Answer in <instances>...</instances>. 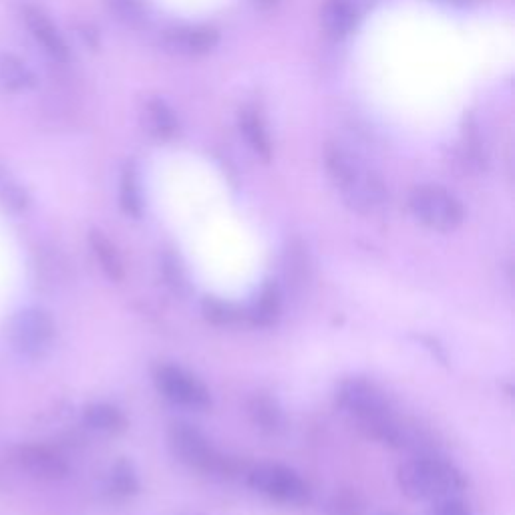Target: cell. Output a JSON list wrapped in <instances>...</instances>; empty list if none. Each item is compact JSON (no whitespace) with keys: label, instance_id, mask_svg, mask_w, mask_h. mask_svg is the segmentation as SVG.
Here are the masks:
<instances>
[{"label":"cell","instance_id":"1","mask_svg":"<svg viewBox=\"0 0 515 515\" xmlns=\"http://www.w3.org/2000/svg\"><path fill=\"white\" fill-rule=\"evenodd\" d=\"M326 171L355 212L375 214L387 204V188L377 171L355 151L340 143H330L324 151Z\"/></svg>","mask_w":515,"mask_h":515},{"label":"cell","instance_id":"2","mask_svg":"<svg viewBox=\"0 0 515 515\" xmlns=\"http://www.w3.org/2000/svg\"><path fill=\"white\" fill-rule=\"evenodd\" d=\"M401 491L413 501H437L443 497H455L465 487V479L451 463L419 455L403 463L397 471Z\"/></svg>","mask_w":515,"mask_h":515},{"label":"cell","instance_id":"3","mask_svg":"<svg viewBox=\"0 0 515 515\" xmlns=\"http://www.w3.org/2000/svg\"><path fill=\"white\" fill-rule=\"evenodd\" d=\"M411 214L429 230L453 232L463 224V204L441 186H419L409 196Z\"/></svg>","mask_w":515,"mask_h":515},{"label":"cell","instance_id":"4","mask_svg":"<svg viewBox=\"0 0 515 515\" xmlns=\"http://www.w3.org/2000/svg\"><path fill=\"white\" fill-rule=\"evenodd\" d=\"M336 403L359 423V429L393 413L387 395L365 379H349L340 383L336 389Z\"/></svg>","mask_w":515,"mask_h":515},{"label":"cell","instance_id":"5","mask_svg":"<svg viewBox=\"0 0 515 515\" xmlns=\"http://www.w3.org/2000/svg\"><path fill=\"white\" fill-rule=\"evenodd\" d=\"M55 338V322L43 308H25L9 324V340L17 353L41 357Z\"/></svg>","mask_w":515,"mask_h":515},{"label":"cell","instance_id":"6","mask_svg":"<svg viewBox=\"0 0 515 515\" xmlns=\"http://www.w3.org/2000/svg\"><path fill=\"white\" fill-rule=\"evenodd\" d=\"M169 445L174 455L194 467L200 469L204 473H228L230 471V461L226 457H222L212 445L210 441L192 425L180 423L169 433Z\"/></svg>","mask_w":515,"mask_h":515},{"label":"cell","instance_id":"7","mask_svg":"<svg viewBox=\"0 0 515 515\" xmlns=\"http://www.w3.org/2000/svg\"><path fill=\"white\" fill-rule=\"evenodd\" d=\"M250 485L258 493L286 505H304L310 501L308 483L284 465H258L250 473Z\"/></svg>","mask_w":515,"mask_h":515},{"label":"cell","instance_id":"8","mask_svg":"<svg viewBox=\"0 0 515 515\" xmlns=\"http://www.w3.org/2000/svg\"><path fill=\"white\" fill-rule=\"evenodd\" d=\"M153 379L159 393L171 403L190 407V409H206L212 403V397L206 385L180 367L163 365L155 371Z\"/></svg>","mask_w":515,"mask_h":515},{"label":"cell","instance_id":"9","mask_svg":"<svg viewBox=\"0 0 515 515\" xmlns=\"http://www.w3.org/2000/svg\"><path fill=\"white\" fill-rule=\"evenodd\" d=\"M361 15V0H326L320 13V21L328 37L342 39L355 31Z\"/></svg>","mask_w":515,"mask_h":515},{"label":"cell","instance_id":"10","mask_svg":"<svg viewBox=\"0 0 515 515\" xmlns=\"http://www.w3.org/2000/svg\"><path fill=\"white\" fill-rule=\"evenodd\" d=\"M25 23L31 31V35L37 39V43L55 59V61H69L71 53H69V45L63 39V35L59 33V29L53 25V21L37 7H27L23 11Z\"/></svg>","mask_w":515,"mask_h":515},{"label":"cell","instance_id":"11","mask_svg":"<svg viewBox=\"0 0 515 515\" xmlns=\"http://www.w3.org/2000/svg\"><path fill=\"white\" fill-rule=\"evenodd\" d=\"M19 461L23 469H27L33 477L45 481H59L65 479L69 473V465L61 455L39 445L23 447L19 453Z\"/></svg>","mask_w":515,"mask_h":515},{"label":"cell","instance_id":"12","mask_svg":"<svg viewBox=\"0 0 515 515\" xmlns=\"http://www.w3.org/2000/svg\"><path fill=\"white\" fill-rule=\"evenodd\" d=\"M220 41V35L212 27H184L169 31L165 37V45L180 55H204L210 53Z\"/></svg>","mask_w":515,"mask_h":515},{"label":"cell","instance_id":"13","mask_svg":"<svg viewBox=\"0 0 515 515\" xmlns=\"http://www.w3.org/2000/svg\"><path fill=\"white\" fill-rule=\"evenodd\" d=\"M238 125H240L242 135L246 137L248 145L252 147V151L268 161L272 157V141H270V135H268V129H266V123H264L260 111L254 107H244L240 111Z\"/></svg>","mask_w":515,"mask_h":515},{"label":"cell","instance_id":"14","mask_svg":"<svg viewBox=\"0 0 515 515\" xmlns=\"http://www.w3.org/2000/svg\"><path fill=\"white\" fill-rule=\"evenodd\" d=\"M248 413H250L252 423L264 433L274 435V433H280L284 427L282 407L270 395H264V393L254 395L248 403Z\"/></svg>","mask_w":515,"mask_h":515},{"label":"cell","instance_id":"15","mask_svg":"<svg viewBox=\"0 0 515 515\" xmlns=\"http://www.w3.org/2000/svg\"><path fill=\"white\" fill-rule=\"evenodd\" d=\"M89 244L91 250L101 266V270L105 272V276L113 282H121L125 278V268H123V260L117 252V248L113 246V242L99 230H93L89 234Z\"/></svg>","mask_w":515,"mask_h":515},{"label":"cell","instance_id":"16","mask_svg":"<svg viewBox=\"0 0 515 515\" xmlns=\"http://www.w3.org/2000/svg\"><path fill=\"white\" fill-rule=\"evenodd\" d=\"M282 310V294L278 284L268 282L264 284V288L260 290L258 298L254 300L252 308H250V320L258 326H270L278 320Z\"/></svg>","mask_w":515,"mask_h":515},{"label":"cell","instance_id":"17","mask_svg":"<svg viewBox=\"0 0 515 515\" xmlns=\"http://www.w3.org/2000/svg\"><path fill=\"white\" fill-rule=\"evenodd\" d=\"M0 85L11 93L29 91L35 87V75L31 69L13 55L0 57Z\"/></svg>","mask_w":515,"mask_h":515},{"label":"cell","instance_id":"18","mask_svg":"<svg viewBox=\"0 0 515 515\" xmlns=\"http://www.w3.org/2000/svg\"><path fill=\"white\" fill-rule=\"evenodd\" d=\"M83 417L91 429L109 433V435L125 431V425H127L123 413L109 403H93V405L85 407Z\"/></svg>","mask_w":515,"mask_h":515},{"label":"cell","instance_id":"19","mask_svg":"<svg viewBox=\"0 0 515 515\" xmlns=\"http://www.w3.org/2000/svg\"><path fill=\"white\" fill-rule=\"evenodd\" d=\"M119 204L127 216L139 218L143 214V196H141V186H139V174L133 163H127L121 174Z\"/></svg>","mask_w":515,"mask_h":515},{"label":"cell","instance_id":"20","mask_svg":"<svg viewBox=\"0 0 515 515\" xmlns=\"http://www.w3.org/2000/svg\"><path fill=\"white\" fill-rule=\"evenodd\" d=\"M147 125L159 139H169L178 131V117L165 101L153 99L147 105Z\"/></svg>","mask_w":515,"mask_h":515},{"label":"cell","instance_id":"21","mask_svg":"<svg viewBox=\"0 0 515 515\" xmlns=\"http://www.w3.org/2000/svg\"><path fill=\"white\" fill-rule=\"evenodd\" d=\"M0 202H3L13 212H21L29 206L27 190L13 178L11 171H7L5 167H0Z\"/></svg>","mask_w":515,"mask_h":515},{"label":"cell","instance_id":"22","mask_svg":"<svg viewBox=\"0 0 515 515\" xmlns=\"http://www.w3.org/2000/svg\"><path fill=\"white\" fill-rule=\"evenodd\" d=\"M111 15L127 27H139L147 21L145 0H107Z\"/></svg>","mask_w":515,"mask_h":515},{"label":"cell","instance_id":"23","mask_svg":"<svg viewBox=\"0 0 515 515\" xmlns=\"http://www.w3.org/2000/svg\"><path fill=\"white\" fill-rule=\"evenodd\" d=\"M202 312H204L208 322L218 324V326L234 324V322H238L242 318V312H240V308L236 304L220 300V298H214V296H208L202 302Z\"/></svg>","mask_w":515,"mask_h":515},{"label":"cell","instance_id":"24","mask_svg":"<svg viewBox=\"0 0 515 515\" xmlns=\"http://www.w3.org/2000/svg\"><path fill=\"white\" fill-rule=\"evenodd\" d=\"M109 485H111L115 495H121V497L135 495L137 489H139V481H137L133 465L127 463V461H117L111 469Z\"/></svg>","mask_w":515,"mask_h":515},{"label":"cell","instance_id":"25","mask_svg":"<svg viewBox=\"0 0 515 515\" xmlns=\"http://www.w3.org/2000/svg\"><path fill=\"white\" fill-rule=\"evenodd\" d=\"M326 515H365V503L355 491L342 489L328 499Z\"/></svg>","mask_w":515,"mask_h":515},{"label":"cell","instance_id":"26","mask_svg":"<svg viewBox=\"0 0 515 515\" xmlns=\"http://www.w3.org/2000/svg\"><path fill=\"white\" fill-rule=\"evenodd\" d=\"M306 276H308V260H306L304 246L290 244L286 252V278L292 286H298V284H304Z\"/></svg>","mask_w":515,"mask_h":515},{"label":"cell","instance_id":"27","mask_svg":"<svg viewBox=\"0 0 515 515\" xmlns=\"http://www.w3.org/2000/svg\"><path fill=\"white\" fill-rule=\"evenodd\" d=\"M427 515H471V509L457 497H443L433 503Z\"/></svg>","mask_w":515,"mask_h":515},{"label":"cell","instance_id":"28","mask_svg":"<svg viewBox=\"0 0 515 515\" xmlns=\"http://www.w3.org/2000/svg\"><path fill=\"white\" fill-rule=\"evenodd\" d=\"M455 3H469V0H455Z\"/></svg>","mask_w":515,"mask_h":515},{"label":"cell","instance_id":"29","mask_svg":"<svg viewBox=\"0 0 515 515\" xmlns=\"http://www.w3.org/2000/svg\"><path fill=\"white\" fill-rule=\"evenodd\" d=\"M385 515H395V513H385Z\"/></svg>","mask_w":515,"mask_h":515}]
</instances>
